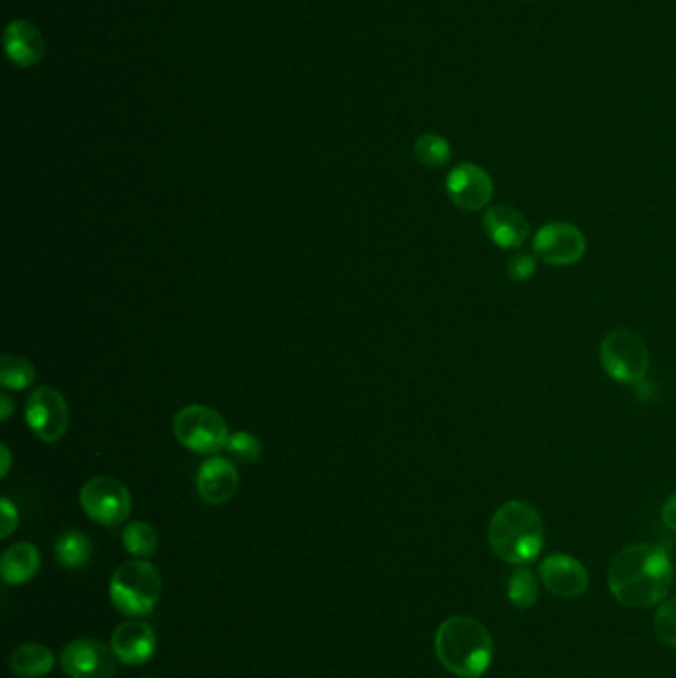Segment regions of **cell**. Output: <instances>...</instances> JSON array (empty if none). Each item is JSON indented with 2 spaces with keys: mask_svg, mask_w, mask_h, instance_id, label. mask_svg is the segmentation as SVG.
<instances>
[{
  "mask_svg": "<svg viewBox=\"0 0 676 678\" xmlns=\"http://www.w3.org/2000/svg\"><path fill=\"white\" fill-rule=\"evenodd\" d=\"M613 598L633 610H647L665 600L673 585L667 550L655 544H633L619 551L608 575Z\"/></svg>",
  "mask_w": 676,
  "mask_h": 678,
  "instance_id": "cell-1",
  "label": "cell"
},
{
  "mask_svg": "<svg viewBox=\"0 0 676 678\" xmlns=\"http://www.w3.org/2000/svg\"><path fill=\"white\" fill-rule=\"evenodd\" d=\"M434 650L442 667L459 678H481L494 659L491 633L469 615L442 621L434 635Z\"/></svg>",
  "mask_w": 676,
  "mask_h": 678,
  "instance_id": "cell-2",
  "label": "cell"
},
{
  "mask_svg": "<svg viewBox=\"0 0 676 678\" xmlns=\"http://www.w3.org/2000/svg\"><path fill=\"white\" fill-rule=\"evenodd\" d=\"M544 520L528 502H504L489 524L492 551L496 558L512 566H526L536 560L544 548Z\"/></svg>",
  "mask_w": 676,
  "mask_h": 678,
  "instance_id": "cell-3",
  "label": "cell"
},
{
  "mask_svg": "<svg viewBox=\"0 0 676 678\" xmlns=\"http://www.w3.org/2000/svg\"><path fill=\"white\" fill-rule=\"evenodd\" d=\"M161 598L159 570L146 560L121 563L109 581L111 605L126 617H143L155 610Z\"/></svg>",
  "mask_w": 676,
  "mask_h": 678,
  "instance_id": "cell-4",
  "label": "cell"
},
{
  "mask_svg": "<svg viewBox=\"0 0 676 678\" xmlns=\"http://www.w3.org/2000/svg\"><path fill=\"white\" fill-rule=\"evenodd\" d=\"M173 433L186 451L211 456L223 451L230 437L223 415L206 405L183 407L173 419Z\"/></svg>",
  "mask_w": 676,
  "mask_h": 678,
  "instance_id": "cell-5",
  "label": "cell"
},
{
  "mask_svg": "<svg viewBox=\"0 0 676 678\" xmlns=\"http://www.w3.org/2000/svg\"><path fill=\"white\" fill-rule=\"evenodd\" d=\"M601 364L619 384L637 385L645 379L648 372V349L641 335L627 327H618L609 332L601 342Z\"/></svg>",
  "mask_w": 676,
  "mask_h": 678,
  "instance_id": "cell-6",
  "label": "cell"
},
{
  "mask_svg": "<svg viewBox=\"0 0 676 678\" xmlns=\"http://www.w3.org/2000/svg\"><path fill=\"white\" fill-rule=\"evenodd\" d=\"M79 506L92 520L106 528H114L128 520L131 492L114 476H96L82 486Z\"/></svg>",
  "mask_w": 676,
  "mask_h": 678,
  "instance_id": "cell-7",
  "label": "cell"
},
{
  "mask_svg": "<svg viewBox=\"0 0 676 678\" xmlns=\"http://www.w3.org/2000/svg\"><path fill=\"white\" fill-rule=\"evenodd\" d=\"M24 419L30 431L44 443H58L68 433L69 407L54 387H39L29 395Z\"/></svg>",
  "mask_w": 676,
  "mask_h": 678,
  "instance_id": "cell-8",
  "label": "cell"
},
{
  "mask_svg": "<svg viewBox=\"0 0 676 678\" xmlns=\"http://www.w3.org/2000/svg\"><path fill=\"white\" fill-rule=\"evenodd\" d=\"M118 655L98 639H76L60 655V667L69 678H114Z\"/></svg>",
  "mask_w": 676,
  "mask_h": 678,
  "instance_id": "cell-9",
  "label": "cell"
},
{
  "mask_svg": "<svg viewBox=\"0 0 676 678\" xmlns=\"http://www.w3.org/2000/svg\"><path fill=\"white\" fill-rule=\"evenodd\" d=\"M586 236L569 223H548L534 235V252L549 266H571L586 255Z\"/></svg>",
  "mask_w": 676,
  "mask_h": 678,
  "instance_id": "cell-10",
  "label": "cell"
},
{
  "mask_svg": "<svg viewBox=\"0 0 676 678\" xmlns=\"http://www.w3.org/2000/svg\"><path fill=\"white\" fill-rule=\"evenodd\" d=\"M447 193L461 211L476 213L491 203L494 185L484 169L474 163H461L447 177Z\"/></svg>",
  "mask_w": 676,
  "mask_h": 678,
  "instance_id": "cell-11",
  "label": "cell"
},
{
  "mask_svg": "<svg viewBox=\"0 0 676 678\" xmlns=\"http://www.w3.org/2000/svg\"><path fill=\"white\" fill-rule=\"evenodd\" d=\"M539 580L554 595L576 600L589 585V573L581 561L568 553H551L539 563Z\"/></svg>",
  "mask_w": 676,
  "mask_h": 678,
  "instance_id": "cell-12",
  "label": "cell"
},
{
  "mask_svg": "<svg viewBox=\"0 0 676 678\" xmlns=\"http://www.w3.org/2000/svg\"><path fill=\"white\" fill-rule=\"evenodd\" d=\"M240 484V476L236 471L235 462L225 456H211L206 459L196 472V492L201 501L211 506H221L235 498Z\"/></svg>",
  "mask_w": 676,
  "mask_h": 678,
  "instance_id": "cell-13",
  "label": "cell"
},
{
  "mask_svg": "<svg viewBox=\"0 0 676 678\" xmlns=\"http://www.w3.org/2000/svg\"><path fill=\"white\" fill-rule=\"evenodd\" d=\"M111 649L126 665H143L158 649V635L146 621L129 620L111 635Z\"/></svg>",
  "mask_w": 676,
  "mask_h": 678,
  "instance_id": "cell-14",
  "label": "cell"
},
{
  "mask_svg": "<svg viewBox=\"0 0 676 678\" xmlns=\"http://www.w3.org/2000/svg\"><path fill=\"white\" fill-rule=\"evenodd\" d=\"M4 50L19 68L39 66L46 54V40L29 20H12L4 30Z\"/></svg>",
  "mask_w": 676,
  "mask_h": 678,
  "instance_id": "cell-15",
  "label": "cell"
},
{
  "mask_svg": "<svg viewBox=\"0 0 676 678\" xmlns=\"http://www.w3.org/2000/svg\"><path fill=\"white\" fill-rule=\"evenodd\" d=\"M482 226L492 243L506 250L519 248L529 238L528 218L509 205L489 208L482 218Z\"/></svg>",
  "mask_w": 676,
  "mask_h": 678,
  "instance_id": "cell-16",
  "label": "cell"
},
{
  "mask_svg": "<svg viewBox=\"0 0 676 678\" xmlns=\"http://www.w3.org/2000/svg\"><path fill=\"white\" fill-rule=\"evenodd\" d=\"M40 570V551L29 541H19L4 551L0 560V575L9 585L29 583Z\"/></svg>",
  "mask_w": 676,
  "mask_h": 678,
  "instance_id": "cell-17",
  "label": "cell"
},
{
  "mask_svg": "<svg viewBox=\"0 0 676 678\" xmlns=\"http://www.w3.org/2000/svg\"><path fill=\"white\" fill-rule=\"evenodd\" d=\"M10 669L24 678H39L49 675L54 669V655L49 647L39 643L20 645L10 655Z\"/></svg>",
  "mask_w": 676,
  "mask_h": 678,
  "instance_id": "cell-18",
  "label": "cell"
},
{
  "mask_svg": "<svg viewBox=\"0 0 676 678\" xmlns=\"http://www.w3.org/2000/svg\"><path fill=\"white\" fill-rule=\"evenodd\" d=\"M54 551H56V560L62 568L79 570V568L88 566L94 546L84 531L68 530L60 536Z\"/></svg>",
  "mask_w": 676,
  "mask_h": 678,
  "instance_id": "cell-19",
  "label": "cell"
},
{
  "mask_svg": "<svg viewBox=\"0 0 676 678\" xmlns=\"http://www.w3.org/2000/svg\"><path fill=\"white\" fill-rule=\"evenodd\" d=\"M124 548L139 560L151 558L159 548V536L148 521H129L121 534Z\"/></svg>",
  "mask_w": 676,
  "mask_h": 678,
  "instance_id": "cell-20",
  "label": "cell"
},
{
  "mask_svg": "<svg viewBox=\"0 0 676 678\" xmlns=\"http://www.w3.org/2000/svg\"><path fill=\"white\" fill-rule=\"evenodd\" d=\"M36 381V367L20 355L0 357V384L9 391H22Z\"/></svg>",
  "mask_w": 676,
  "mask_h": 678,
  "instance_id": "cell-21",
  "label": "cell"
},
{
  "mask_svg": "<svg viewBox=\"0 0 676 678\" xmlns=\"http://www.w3.org/2000/svg\"><path fill=\"white\" fill-rule=\"evenodd\" d=\"M415 159L429 169L444 168L451 161V143L437 133H425L412 146Z\"/></svg>",
  "mask_w": 676,
  "mask_h": 678,
  "instance_id": "cell-22",
  "label": "cell"
},
{
  "mask_svg": "<svg viewBox=\"0 0 676 678\" xmlns=\"http://www.w3.org/2000/svg\"><path fill=\"white\" fill-rule=\"evenodd\" d=\"M539 598V585L536 575L529 568L522 566L509 575L508 600L518 610H529L536 605Z\"/></svg>",
  "mask_w": 676,
  "mask_h": 678,
  "instance_id": "cell-23",
  "label": "cell"
},
{
  "mask_svg": "<svg viewBox=\"0 0 676 678\" xmlns=\"http://www.w3.org/2000/svg\"><path fill=\"white\" fill-rule=\"evenodd\" d=\"M225 449L235 461L243 462V464L256 462L260 459V454H262V444L258 441V437L248 433V431L230 433Z\"/></svg>",
  "mask_w": 676,
  "mask_h": 678,
  "instance_id": "cell-24",
  "label": "cell"
},
{
  "mask_svg": "<svg viewBox=\"0 0 676 678\" xmlns=\"http://www.w3.org/2000/svg\"><path fill=\"white\" fill-rule=\"evenodd\" d=\"M653 627L661 643L676 649V600L663 601L658 605Z\"/></svg>",
  "mask_w": 676,
  "mask_h": 678,
  "instance_id": "cell-25",
  "label": "cell"
},
{
  "mask_svg": "<svg viewBox=\"0 0 676 678\" xmlns=\"http://www.w3.org/2000/svg\"><path fill=\"white\" fill-rule=\"evenodd\" d=\"M534 272H536V258L529 255L512 256L506 266V275L509 276V280H516V282L529 280Z\"/></svg>",
  "mask_w": 676,
  "mask_h": 678,
  "instance_id": "cell-26",
  "label": "cell"
},
{
  "mask_svg": "<svg viewBox=\"0 0 676 678\" xmlns=\"http://www.w3.org/2000/svg\"><path fill=\"white\" fill-rule=\"evenodd\" d=\"M19 526V508L9 501H0V538H9L12 531Z\"/></svg>",
  "mask_w": 676,
  "mask_h": 678,
  "instance_id": "cell-27",
  "label": "cell"
},
{
  "mask_svg": "<svg viewBox=\"0 0 676 678\" xmlns=\"http://www.w3.org/2000/svg\"><path fill=\"white\" fill-rule=\"evenodd\" d=\"M663 521L667 528L676 531V494H673L663 506Z\"/></svg>",
  "mask_w": 676,
  "mask_h": 678,
  "instance_id": "cell-28",
  "label": "cell"
},
{
  "mask_svg": "<svg viewBox=\"0 0 676 678\" xmlns=\"http://www.w3.org/2000/svg\"><path fill=\"white\" fill-rule=\"evenodd\" d=\"M12 411H14V405H12V399H10L9 394L0 395V419H2V421H9Z\"/></svg>",
  "mask_w": 676,
  "mask_h": 678,
  "instance_id": "cell-29",
  "label": "cell"
},
{
  "mask_svg": "<svg viewBox=\"0 0 676 678\" xmlns=\"http://www.w3.org/2000/svg\"><path fill=\"white\" fill-rule=\"evenodd\" d=\"M0 456H2V466H0V476L4 478L10 471V464H12V456H10V449L7 444L0 446Z\"/></svg>",
  "mask_w": 676,
  "mask_h": 678,
  "instance_id": "cell-30",
  "label": "cell"
},
{
  "mask_svg": "<svg viewBox=\"0 0 676 678\" xmlns=\"http://www.w3.org/2000/svg\"><path fill=\"white\" fill-rule=\"evenodd\" d=\"M141 678H155V677H141Z\"/></svg>",
  "mask_w": 676,
  "mask_h": 678,
  "instance_id": "cell-31",
  "label": "cell"
}]
</instances>
